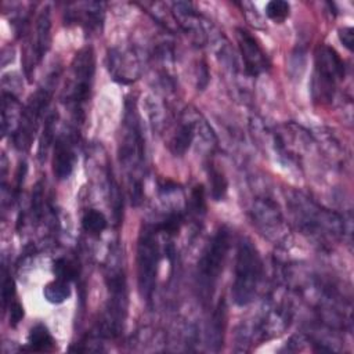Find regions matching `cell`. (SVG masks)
<instances>
[{"mask_svg": "<svg viewBox=\"0 0 354 354\" xmlns=\"http://www.w3.org/2000/svg\"><path fill=\"white\" fill-rule=\"evenodd\" d=\"M119 156L120 160L129 166H133V163L141 165L144 160V140L140 130L137 112L133 105H127L126 108L124 133L119 148Z\"/></svg>", "mask_w": 354, "mask_h": 354, "instance_id": "8", "label": "cell"}, {"mask_svg": "<svg viewBox=\"0 0 354 354\" xmlns=\"http://www.w3.org/2000/svg\"><path fill=\"white\" fill-rule=\"evenodd\" d=\"M344 76V64L339 54L330 47H321L315 55V76L314 90L319 93L322 100H329L333 95V88L337 80Z\"/></svg>", "mask_w": 354, "mask_h": 354, "instance_id": "6", "label": "cell"}, {"mask_svg": "<svg viewBox=\"0 0 354 354\" xmlns=\"http://www.w3.org/2000/svg\"><path fill=\"white\" fill-rule=\"evenodd\" d=\"M209 183H210V195L214 201H221L227 192V178L221 171L214 167H210L209 171Z\"/></svg>", "mask_w": 354, "mask_h": 354, "instance_id": "18", "label": "cell"}, {"mask_svg": "<svg viewBox=\"0 0 354 354\" xmlns=\"http://www.w3.org/2000/svg\"><path fill=\"white\" fill-rule=\"evenodd\" d=\"M290 11V6L288 1H282V0H274L267 3L266 6V14L270 19H272L274 22H283Z\"/></svg>", "mask_w": 354, "mask_h": 354, "instance_id": "19", "label": "cell"}, {"mask_svg": "<svg viewBox=\"0 0 354 354\" xmlns=\"http://www.w3.org/2000/svg\"><path fill=\"white\" fill-rule=\"evenodd\" d=\"M109 288V304L106 310V325L109 335H118L122 329L123 319L126 315L127 307V295H126V281L120 270L111 271L106 277Z\"/></svg>", "mask_w": 354, "mask_h": 354, "instance_id": "7", "label": "cell"}, {"mask_svg": "<svg viewBox=\"0 0 354 354\" xmlns=\"http://www.w3.org/2000/svg\"><path fill=\"white\" fill-rule=\"evenodd\" d=\"M43 296L48 303L61 304L71 296V286L69 281L55 278L54 281L48 282L43 289Z\"/></svg>", "mask_w": 354, "mask_h": 354, "instance_id": "14", "label": "cell"}, {"mask_svg": "<svg viewBox=\"0 0 354 354\" xmlns=\"http://www.w3.org/2000/svg\"><path fill=\"white\" fill-rule=\"evenodd\" d=\"M53 88L54 86L51 83H47L46 86L37 88L36 93L32 94V97L29 98L25 108L22 109L19 122L12 136L14 145L19 151L29 149L32 140L35 138V134L37 131L39 122L43 118V113L51 101Z\"/></svg>", "mask_w": 354, "mask_h": 354, "instance_id": "5", "label": "cell"}, {"mask_svg": "<svg viewBox=\"0 0 354 354\" xmlns=\"http://www.w3.org/2000/svg\"><path fill=\"white\" fill-rule=\"evenodd\" d=\"M58 115L55 112L50 113L46 119H44V124H43V131L39 140V147H37V158L40 162L46 160L47 152L50 145L54 141V136H55V122H57Z\"/></svg>", "mask_w": 354, "mask_h": 354, "instance_id": "15", "label": "cell"}, {"mask_svg": "<svg viewBox=\"0 0 354 354\" xmlns=\"http://www.w3.org/2000/svg\"><path fill=\"white\" fill-rule=\"evenodd\" d=\"M155 231L153 227H142L137 242V285L145 301H151L158 277L159 246Z\"/></svg>", "mask_w": 354, "mask_h": 354, "instance_id": "3", "label": "cell"}, {"mask_svg": "<svg viewBox=\"0 0 354 354\" xmlns=\"http://www.w3.org/2000/svg\"><path fill=\"white\" fill-rule=\"evenodd\" d=\"M94 71H95L94 51L90 46H86L76 53L72 61L71 83L66 94V102L72 108L76 116L82 113L83 106L88 100Z\"/></svg>", "mask_w": 354, "mask_h": 354, "instance_id": "4", "label": "cell"}, {"mask_svg": "<svg viewBox=\"0 0 354 354\" xmlns=\"http://www.w3.org/2000/svg\"><path fill=\"white\" fill-rule=\"evenodd\" d=\"M106 225H108L106 217L104 216V213L95 209L87 210L82 217V227L90 235H95V236L101 235L102 231L106 228Z\"/></svg>", "mask_w": 354, "mask_h": 354, "instance_id": "16", "label": "cell"}, {"mask_svg": "<svg viewBox=\"0 0 354 354\" xmlns=\"http://www.w3.org/2000/svg\"><path fill=\"white\" fill-rule=\"evenodd\" d=\"M194 138V127L192 124H183L177 133L174 134L171 142H170V149L171 152L177 156H181L185 153V151L189 148L191 142Z\"/></svg>", "mask_w": 354, "mask_h": 354, "instance_id": "17", "label": "cell"}, {"mask_svg": "<svg viewBox=\"0 0 354 354\" xmlns=\"http://www.w3.org/2000/svg\"><path fill=\"white\" fill-rule=\"evenodd\" d=\"M230 248V232L225 227H220L212 241L203 250L198 263L196 285L198 293L203 303H207L214 293L218 278L223 272L225 257Z\"/></svg>", "mask_w": 354, "mask_h": 354, "instance_id": "2", "label": "cell"}, {"mask_svg": "<svg viewBox=\"0 0 354 354\" xmlns=\"http://www.w3.org/2000/svg\"><path fill=\"white\" fill-rule=\"evenodd\" d=\"M24 318V307L19 301H11L10 304V325L17 326Z\"/></svg>", "mask_w": 354, "mask_h": 354, "instance_id": "23", "label": "cell"}, {"mask_svg": "<svg viewBox=\"0 0 354 354\" xmlns=\"http://www.w3.org/2000/svg\"><path fill=\"white\" fill-rule=\"evenodd\" d=\"M263 275V264L259 250L249 239H242L236 250L232 299L238 306L249 304L256 293Z\"/></svg>", "mask_w": 354, "mask_h": 354, "instance_id": "1", "label": "cell"}, {"mask_svg": "<svg viewBox=\"0 0 354 354\" xmlns=\"http://www.w3.org/2000/svg\"><path fill=\"white\" fill-rule=\"evenodd\" d=\"M1 297H3V308L7 310L8 304H11L12 301V296H14V281L11 279V277L8 275L7 270H3V282H1Z\"/></svg>", "mask_w": 354, "mask_h": 354, "instance_id": "21", "label": "cell"}, {"mask_svg": "<svg viewBox=\"0 0 354 354\" xmlns=\"http://www.w3.org/2000/svg\"><path fill=\"white\" fill-rule=\"evenodd\" d=\"M51 18H50V8L44 7L37 19H36V30H35V43L32 47V55L29 58V64L26 68L33 69L36 64L41 61L47 50L50 48L51 43Z\"/></svg>", "mask_w": 354, "mask_h": 354, "instance_id": "11", "label": "cell"}, {"mask_svg": "<svg viewBox=\"0 0 354 354\" xmlns=\"http://www.w3.org/2000/svg\"><path fill=\"white\" fill-rule=\"evenodd\" d=\"M180 223H181V217L178 214H171L167 220H165L156 228L162 230L163 232H167V234H176L178 231V228H180Z\"/></svg>", "mask_w": 354, "mask_h": 354, "instance_id": "22", "label": "cell"}, {"mask_svg": "<svg viewBox=\"0 0 354 354\" xmlns=\"http://www.w3.org/2000/svg\"><path fill=\"white\" fill-rule=\"evenodd\" d=\"M339 39L340 41L346 46V48H348L350 51L353 50V40H354V33H353V28H343L339 30Z\"/></svg>", "mask_w": 354, "mask_h": 354, "instance_id": "24", "label": "cell"}, {"mask_svg": "<svg viewBox=\"0 0 354 354\" xmlns=\"http://www.w3.org/2000/svg\"><path fill=\"white\" fill-rule=\"evenodd\" d=\"M54 339L43 324H36L28 336V347L29 351H51L54 348Z\"/></svg>", "mask_w": 354, "mask_h": 354, "instance_id": "13", "label": "cell"}, {"mask_svg": "<svg viewBox=\"0 0 354 354\" xmlns=\"http://www.w3.org/2000/svg\"><path fill=\"white\" fill-rule=\"evenodd\" d=\"M224 330H225V303L224 300H221L213 313L209 332H207V344L212 350L217 351L223 346Z\"/></svg>", "mask_w": 354, "mask_h": 354, "instance_id": "12", "label": "cell"}, {"mask_svg": "<svg viewBox=\"0 0 354 354\" xmlns=\"http://www.w3.org/2000/svg\"><path fill=\"white\" fill-rule=\"evenodd\" d=\"M76 155L73 151V142L69 136H59L54 144L53 156V173L58 180L68 178L75 167Z\"/></svg>", "mask_w": 354, "mask_h": 354, "instance_id": "10", "label": "cell"}, {"mask_svg": "<svg viewBox=\"0 0 354 354\" xmlns=\"http://www.w3.org/2000/svg\"><path fill=\"white\" fill-rule=\"evenodd\" d=\"M236 39L242 54L245 71L250 76H257L259 73L264 72L268 68L270 62L256 39L246 29L242 28L236 29Z\"/></svg>", "mask_w": 354, "mask_h": 354, "instance_id": "9", "label": "cell"}, {"mask_svg": "<svg viewBox=\"0 0 354 354\" xmlns=\"http://www.w3.org/2000/svg\"><path fill=\"white\" fill-rule=\"evenodd\" d=\"M53 271H54L55 278L65 279L69 282L76 277V272H77L75 263H72L71 260H66V259L55 260L54 266H53Z\"/></svg>", "mask_w": 354, "mask_h": 354, "instance_id": "20", "label": "cell"}]
</instances>
